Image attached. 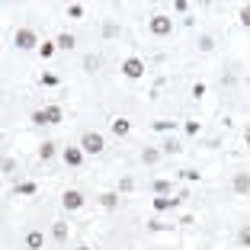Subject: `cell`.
<instances>
[{
    "instance_id": "17",
    "label": "cell",
    "mask_w": 250,
    "mask_h": 250,
    "mask_svg": "<svg viewBox=\"0 0 250 250\" xmlns=\"http://www.w3.org/2000/svg\"><path fill=\"white\" fill-rule=\"evenodd\" d=\"M52 237H55L58 244H64V241H67V225H64V221H55V228H52Z\"/></svg>"
},
{
    "instance_id": "4",
    "label": "cell",
    "mask_w": 250,
    "mask_h": 250,
    "mask_svg": "<svg viewBox=\"0 0 250 250\" xmlns=\"http://www.w3.org/2000/svg\"><path fill=\"white\" fill-rule=\"evenodd\" d=\"M145 71H147V67H145V61H141V58H125V61H122V74L128 77V81H138V77H145Z\"/></svg>"
},
{
    "instance_id": "33",
    "label": "cell",
    "mask_w": 250,
    "mask_h": 250,
    "mask_svg": "<svg viewBox=\"0 0 250 250\" xmlns=\"http://www.w3.org/2000/svg\"><path fill=\"white\" fill-rule=\"evenodd\" d=\"M32 122H36V125H45V112L36 109V112H32Z\"/></svg>"
},
{
    "instance_id": "11",
    "label": "cell",
    "mask_w": 250,
    "mask_h": 250,
    "mask_svg": "<svg viewBox=\"0 0 250 250\" xmlns=\"http://www.w3.org/2000/svg\"><path fill=\"white\" fill-rule=\"evenodd\" d=\"M55 154H58V145H55V141H42V145H39V157H42V161H52Z\"/></svg>"
},
{
    "instance_id": "10",
    "label": "cell",
    "mask_w": 250,
    "mask_h": 250,
    "mask_svg": "<svg viewBox=\"0 0 250 250\" xmlns=\"http://www.w3.org/2000/svg\"><path fill=\"white\" fill-rule=\"evenodd\" d=\"M109 128H112V135L125 138V135L132 132V122H128V119H112V122H109Z\"/></svg>"
},
{
    "instance_id": "31",
    "label": "cell",
    "mask_w": 250,
    "mask_h": 250,
    "mask_svg": "<svg viewBox=\"0 0 250 250\" xmlns=\"http://www.w3.org/2000/svg\"><path fill=\"white\" fill-rule=\"evenodd\" d=\"M13 170H16V161L13 157H3V173H13Z\"/></svg>"
},
{
    "instance_id": "23",
    "label": "cell",
    "mask_w": 250,
    "mask_h": 250,
    "mask_svg": "<svg viewBox=\"0 0 250 250\" xmlns=\"http://www.w3.org/2000/svg\"><path fill=\"white\" fill-rule=\"evenodd\" d=\"M177 177H180V180H189V183H196V180L202 177V173H199V170H180Z\"/></svg>"
},
{
    "instance_id": "32",
    "label": "cell",
    "mask_w": 250,
    "mask_h": 250,
    "mask_svg": "<svg viewBox=\"0 0 250 250\" xmlns=\"http://www.w3.org/2000/svg\"><path fill=\"white\" fill-rule=\"evenodd\" d=\"M103 36H106V39H112V36H119V26H103Z\"/></svg>"
},
{
    "instance_id": "19",
    "label": "cell",
    "mask_w": 250,
    "mask_h": 250,
    "mask_svg": "<svg viewBox=\"0 0 250 250\" xmlns=\"http://www.w3.org/2000/svg\"><path fill=\"white\" fill-rule=\"evenodd\" d=\"M100 206L103 208H116L119 206V192H103V196H100Z\"/></svg>"
},
{
    "instance_id": "16",
    "label": "cell",
    "mask_w": 250,
    "mask_h": 250,
    "mask_svg": "<svg viewBox=\"0 0 250 250\" xmlns=\"http://www.w3.org/2000/svg\"><path fill=\"white\" fill-rule=\"evenodd\" d=\"M100 64H103L100 55H87V58H83V71H87V74H96V71H100Z\"/></svg>"
},
{
    "instance_id": "27",
    "label": "cell",
    "mask_w": 250,
    "mask_h": 250,
    "mask_svg": "<svg viewBox=\"0 0 250 250\" xmlns=\"http://www.w3.org/2000/svg\"><path fill=\"white\" fill-rule=\"evenodd\" d=\"M177 122H154V132H173Z\"/></svg>"
},
{
    "instance_id": "25",
    "label": "cell",
    "mask_w": 250,
    "mask_h": 250,
    "mask_svg": "<svg viewBox=\"0 0 250 250\" xmlns=\"http://www.w3.org/2000/svg\"><path fill=\"white\" fill-rule=\"evenodd\" d=\"M199 48H202V52H212V48H215V39L212 36H202V39H199Z\"/></svg>"
},
{
    "instance_id": "22",
    "label": "cell",
    "mask_w": 250,
    "mask_h": 250,
    "mask_svg": "<svg viewBox=\"0 0 250 250\" xmlns=\"http://www.w3.org/2000/svg\"><path fill=\"white\" fill-rule=\"evenodd\" d=\"M237 20H241V26H247V29H250V3H244V7H241Z\"/></svg>"
},
{
    "instance_id": "6",
    "label": "cell",
    "mask_w": 250,
    "mask_h": 250,
    "mask_svg": "<svg viewBox=\"0 0 250 250\" xmlns=\"http://www.w3.org/2000/svg\"><path fill=\"white\" fill-rule=\"evenodd\" d=\"M61 157H64V164H67V167H81L87 154H83V147L77 145V147H64V151H61Z\"/></svg>"
},
{
    "instance_id": "30",
    "label": "cell",
    "mask_w": 250,
    "mask_h": 250,
    "mask_svg": "<svg viewBox=\"0 0 250 250\" xmlns=\"http://www.w3.org/2000/svg\"><path fill=\"white\" fill-rule=\"evenodd\" d=\"M192 96H196V100H199V96H206V83H202V81L192 83Z\"/></svg>"
},
{
    "instance_id": "9",
    "label": "cell",
    "mask_w": 250,
    "mask_h": 250,
    "mask_svg": "<svg viewBox=\"0 0 250 250\" xmlns=\"http://www.w3.org/2000/svg\"><path fill=\"white\" fill-rule=\"evenodd\" d=\"M161 157H164L161 147H145V151H141V164H147V167H154Z\"/></svg>"
},
{
    "instance_id": "7",
    "label": "cell",
    "mask_w": 250,
    "mask_h": 250,
    "mask_svg": "<svg viewBox=\"0 0 250 250\" xmlns=\"http://www.w3.org/2000/svg\"><path fill=\"white\" fill-rule=\"evenodd\" d=\"M231 189L234 192H250V173H234V177H231Z\"/></svg>"
},
{
    "instance_id": "21",
    "label": "cell",
    "mask_w": 250,
    "mask_h": 250,
    "mask_svg": "<svg viewBox=\"0 0 250 250\" xmlns=\"http://www.w3.org/2000/svg\"><path fill=\"white\" fill-rule=\"evenodd\" d=\"M237 244H241L244 250H250V225H241V231H237Z\"/></svg>"
},
{
    "instance_id": "34",
    "label": "cell",
    "mask_w": 250,
    "mask_h": 250,
    "mask_svg": "<svg viewBox=\"0 0 250 250\" xmlns=\"http://www.w3.org/2000/svg\"><path fill=\"white\" fill-rule=\"evenodd\" d=\"M173 10H177V13H186V10H189V3H186V0H177V3H173Z\"/></svg>"
},
{
    "instance_id": "12",
    "label": "cell",
    "mask_w": 250,
    "mask_h": 250,
    "mask_svg": "<svg viewBox=\"0 0 250 250\" xmlns=\"http://www.w3.org/2000/svg\"><path fill=\"white\" fill-rule=\"evenodd\" d=\"M42 244H45L42 231H29V234H26V247H29V250H42Z\"/></svg>"
},
{
    "instance_id": "14",
    "label": "cell",
    "mask_w": 250,
    "mask_h": 250,
    "mask_svg": "<svg viewBox=\"0 0 250 250\" xmlns=\"http://www.w3.org/2000/svg\"><path fill=\"white\" fill-rule=\"evenodd\" d=\"M16 196H36V192H39V186L36 183H32V180H26V183H16Z\"/></svg>"
},
{
    "instance_id": "2",
    "label": "cell",
    "mask_w": 250,
    "mask_h": 250,
    "mask_svg": "<svg viewBox=\"0 0 250 250\" xmlns=\"http://www.w3.org/2000/svg\"><path fill=\"white\" fill-rule=\"evenodd\" d=\"M81 147H83V154H103V147H106V138L100 132H83L81 135Z\"/></svg>"
},
{
    "instance_id": "3",
    "label": "cell",
    "mask_w": 250,
    "mask_h": 250,
    "mask_svg": "<svg viewBox=\"0 0 250 250\" xmlns=\"http://www.w3.org/2000/svg\"><path fill=\"white\" fill-rule=\"evenodd\" d=\"M147 29H151V36L164 39V36H170V32H173V20H170L167 13H157V16H151V20H147Z\"/></svg>"
},
{
    "instance_id": "37",
    "label": "cell",
    "mask_w": 250,
    "mask_h": 250,
    "mask_svg": "<svg viewBox=\"0 0 250 250\" xmlns=\"http://www.w3.org/2000/svg\"><path fill=\"white\" fill-rule=\"evenodd\" d=\"M77 250H93V247H87V244H81V247H77Z\"/></svg>"
},
{
    "instance_id": "18",
    "label": "cell",
    "mask_w": 250,
    "mask_h": 250,
    "mask_svg": "<svg viewBox=\"0 0 250 250\" xmlns=\"http://www.w3.org/2000/svg\"><path fill=\"white\" fill-rule=\"evenodd\" d=\"M55 52H58V42H42V45H39V55H42L45 61L55 58Z\"/></svg>"
},
{
    "instance_id": "28",
    "label": "cell",
    "mask_w": 250,
    "mask_h": 250,
    "mask_svg": "<svg viewBox=\"0 0 250 250\" xmlns=\"http://www.w3.org/2000/svg\"><path fill=\"white\" fill-rule=\"evenodd\" d=\"M132 189H135V180H128V177H125L122 183H119V192H132Z\"/></svg>"
},
{
    "instance_id": "35",
    "label": "cell",
    "mask_w": 250,
    "mask_h": 250,
    "mask_svg": "<svg viewBox=\"0 0 250 250\" xmlns=\"http://www.w3.org/2000/svg\"><path fill=\"white\" fill-rule=\"evenodd\" d=\"M147 228H151V231H164V221L154 218V221H147Z\"/></svg>"
},
{
    "instance_id": "15",
    "label": "cell",
    "mask_w": 250,
    "mask_h": 250,
    "mask_svg": "<svg viewBox=\"0 0 250 250\" xmlns=\"http://www.w3.org/2000/svg\"><path fill=\"white\" fill-rule=\"evenodd\" d=\"M55 42H58V48H67V52H71L74 45H77V39H74L71 32H58V39H55Z\"/></svg>"
},
{
    "instance_id": "36",
    "label": "cell",
    "mask_w": 250,
    "mask_h": 250,
    "mask_svg": "<svg viewBox=\"0 0 250 250\" xmlns=\"http://www.w3.org/2000/svg\"><path fill=\"white\" fill-rule=\"evenodd\" d=\"M244 141H247V147H250V128H247V135H244Z\"/></svg>"
},
{
    "instance_id": "26",
    "label": "cell",
    "mask_w": 250,
    "mask_h": 250,
    "mask_svg": "<svg viewBox=\"0 0 250 250\" xmlns=\"http://www.w3.org/2000/svg\"><path fill=\"white\" fill-rule=\"evenodd\" d=\"M67 16H71V20H81V16H83V7H81V3H71V7H67Z\"/></svg>"
},
{
    "instance_id": "1",
    "label": "cell",
    "mask_w": 250,
    "mask_h": 250,
    "mask_svg": "<svg viewBox=\"0 0 250 250\" xmlns=\"http://www.w3.org/2000/svg\"><path fill=\"white\" fill-rule=\"evenodd\" d=\"M13 42H16V48L20 52H29V48H39V36H36V29H29V26H20L16 29V36H13Z\"/></svg>"
},
{
    "instance_id": "24",
    "label": "cell",
    "mask_w": 250,
    "mask_h": 250,
    "mask_svg": "<svg viewBox=\"0 0 250 250\" xmlns=\"http://www.w3.org/2000/svg\"><path fill=\"white\" fill-rule=\"evenodd\" d=\"M58 74H42V87H58Z\"/></svg>"
},
{
    "instance_id": "8",
    "label": "cell",
    "mask_w": 250,
    "mask_h": 250,
    "mask_svg": "<svg viewBox=\"0 0 250 250\" xmlns=\"http://www.w3.org/2000/svg\"><path fill=\"white\" fill-rule=\"evenodd\" d=\"M45 125H58V122H64V109L61 106H45Z\"/></svg>"
},
{
    "instance_id": "29",
    "label": "cell",
    "mask_w": 250,
    "mask_h": 250,
    "mask_svg": "<svg viewBox=\"0 0 250 250\" xmlns=\"http://www.w3.org/2000/svg\"><path fill=\"white\" fill-rule=\"evenodd\" d=\"M183 128H186V135H199V122H196V119H189Z\"/></svg>"
},
{
    "instance_id": "5",
    "label": "cell",
    "mask_w": 250,
    "mask_h": 250,
    "mask_svg": "<svg viewBox=\"0 0 250 250\" xmlns=\"http://www.w3.org/2000/svg\"><path fill=\"white\" fill-rule=\"evenodd\" d=\"M61 206H64L67 212H77V208H83V192H81V189H64V192H61Z\"/></svg>"
},
{
    "instance_id": "13",
    "label": "cell",
    "mask_w": 250,
    "mask_h": 250,
    "mask_svg": "<svg viewBox=\"0 0 250 250\" xmlns=\"http://www.w3.org/2000/svg\"><path fill=\"white\" fill-rule=\"evenodd\" d=\"M151 189H154V196H170V192H173V183H170V180H154Z\"/></svg>"
},
{
    "instance_id": "20",
    "label": "cell",
    "mask_w": 250,
    "mask_h": 250,
    "mask_svg": "<svg viewBox=\"0 0 250 250\" xmlns=\"http://www.w3.org/2000/svg\"><path fill=\"white\" fill-rule=\"evenodd\" d=\"M161 151H164V154H180L183 147H180V141H177V138H167V141L161 145Z\"/></svg>"
}]
</instances>
